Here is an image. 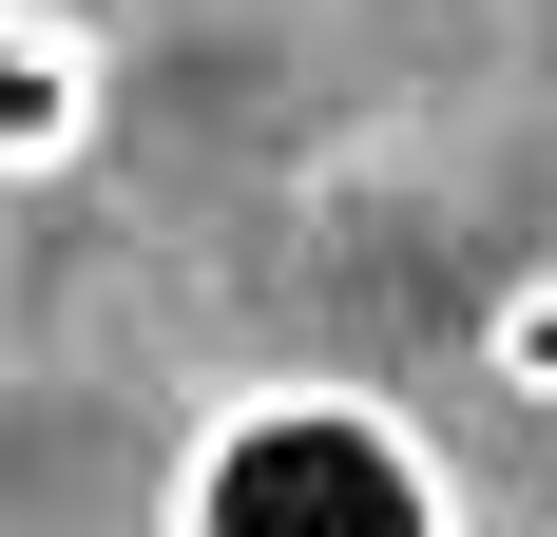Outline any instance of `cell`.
<instances>
[{
  "label": "cell",
  "mask_w": 557,
  "mask_h": 537,
  "mask_svg": "<svg viewBox=\"0 0 557 537\" xmlns=\"http://www.w3.org/2000/svg\"><path fill=\"white\" fill-rule=\"evenodd\" d=\"M154 537H461V480L385 384L288 365V384H231L212 423L173 441Z\"/></svg>",
  "instance_id": "cell-1"
},
{
  "label": "cell",
  "mask_w": 557,
  "mask_h": 537,
  "mask_svg": "<svg viewBox=\"0 0 557 537\" xmlns=\"http://www.w3.org/2000/svg\"><path fill=\"white\" fill-rule=\"evenodd\" d=\"M97 115H115V39L77 20V0H0V192L77 173Z\"/></svg>",
  "instance_id": "cell-2"
},
{
  "label": "cell",
  "mask_w": 557,
  "mask_h": 537,
  "mask_svg": "<svg viewBox=\"0 0 557 537\" xmlns=\"http://www.w3.org/2000/svg\"><path fill=\"white\" fill-rule=\"evenodd\" d=\"M481 384H500V403H539V423H557V268H519L500 308H481Z\"/></svg>",
  "instance_id": "cell-3"
}]
</instances>
